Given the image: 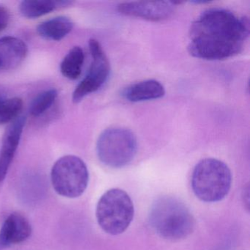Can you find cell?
<instances>
[{"instance_id": "6da1fadb", "label": "cell", "mask_w": 250, "mask_h": 250, "mask_svg": "<svg viewBox=\"0 0 250 250\" xmlns=\"http://www.w3.org/2000/svg\"><path fill=\"white\" fill-rule=\"evenodd\" d=\"M250 35L248 18L229 10L211 8L191 24L188 51L194 58L220 61L238 55Z\"/></svg>"}, {"instance_id": "7a4b0ae2", "label": "cell", "mask_w": 250, "mask_h": 250, "mask_svg": "<svg viewBox=\"0 0 250 250\" xmlns=\"http://www.w3.org/2000/svg\"><path fill=\"white\" fill-rule=\"evenodd\" d=\"M150 223L165 239L179 241L192 233L195 222L184 203L172 197L158 199L150 208Z\"/></svg>"}, {"instance_id": "3957f363", "label": "cell", "mask_w": 250, "mask_h": 250, "mask_svg": "<svg viewBox=\"0 0 250 250\" xmlns=\"http://www.w3.org/2000/svg\"><path fill=\"white\" fill-rule=\"evenodd\" d=\"M231 184L230 169L219 159H203L193 170L191 187L202 201L215 203L223 200L230 189Z\"/></svg>"}, {"instance_id": "277c9868", "label": "cell", "mask_w": 250, "mask_h": 250, "mask_svg": "<svg viewBox=\"0 0 250 250\" xmlns=\"http://www.w3.org/2000/svg\"><path fill=\"white\" fill-rule=\"evenodd\" d=\"M134 207L128 194L121 188H111L99 200L96 219L106 233L120 235L126 230L134 219Z\"/></svg>"}, {"instance_id": "5b68a950", "label": "cell", "mask_w": 250, "mask_h": 250, "mask_svg": "<svg viewBox=\"0 0 250 250\" xmlns=\"http://www.w3.org/2000/svg\"><path fill=\"white\" fill-rule=\"evenodd\" d=\"M96 151L104 165L112 168L123 167L128 165L137 154V137L127 128H107L98 139Z\"/></svg>"}, {"instance_id": "8992f818", "label": "cell", "mask_w": 250, "mask_h": 250, "mask_svg": "<svg viewBox=\"0 0 250 250\" xmlns=\"http://www.w3.org/2000/svg\"><path fill=\"white\" fill-rule=\"evenodd\" d=\"M51 181L54 189L59 195L68 198L80 197L88 185L87 165L78 156H62L52 167Z\"/></svg>"}, {"instance_id": "52a82bcc", "label": "cell", "mask_w": 250, "mask_h": 250, "mask_svg": "<svg viewBox=\"0 0 250 250\" xmlns=\"http://www.w3.org/2000/svg\"><path fill=\"white\" fill-rule=\"evenodd\" d=\"M89 49L92 57L91 65L87 75L73 93L74 103H79L86 96L99 90L107 81L110 74V64L100 43L96 39H90Z\"/></svg>"}, {"instance_id": "ba28073f", "label": "cell", "mask_w": 250, "mask_h": 250, "mask_svg": "<svg viewBox=\"0 0 250 250\" xmlns=\"http://www.w3.org/2000/svg\"><path fill=\"white\" fill-rule=\"evenodd\" d=\"M176 2L170 1L157 2H125L118 5L120 14L152 21H161L169 18L176 8Z\"/></svg>"}, {"instance_id": "9c48e42d", "label": "cell", "mask_w": 250, "mask_h": 250, "mask_svg": "<svg viewBox=\"0 0 250 250\" xmlns=\"http://www.w3.org/2000/svg\"><path fill=\"white\" fill-rule=\"evenodd\" d=\"M26 124V117L20 115L8 124L2 137L0 151V182H2L11 167L21 140Z\"/></svg>"}, {"instance_id": "30bf717a", "label": "cell", "mask_w": 250, "mask_h": 250, "mask_svg": "<svg viewBox=\"0 0 250 250\" xmlns=\"http://www.w3.org/2000/svg\"><path fill=\"white\" fill-rule=\"evenodd\" d=\"M32 234V226L28 219L19 212L11 213L0 229V250L21 244Z\"/></svg>"}, {"instance_id": "8fae6325", "label": "cell", "mask_w": 250, "mask_h": 250, "mask_svg": "<svg viewBox=\"0 0 250 250\" xmlns=\"http://www.w3.org/2000/svg\"><path fill=\"white\" fill-rule=\"evenodd\" d=\"M27 53V44L21 39L13 36L0 38V69H15L24 62Z\"/></svg>"}, {"instance_id": "7c38bea8", "label": "cell", "mask_w": 250, "mask_h": 250, "mask_svg": "<svg viewBox=\"0 0 250 250\" xmlns=\"http://www.w3.org/2000/svg\"><path fill=\"white\" fill-rule=\"evenodd\" d=\"M165 94L164 86L154 80H144L131 84L123 90L124 99L131 102H141L154 100L163 97Z\"/></svg>"}, {"instance_id": "4fadbf2b", "label": "cell", "mask_w": 250, "mask_h": 250, "mask_svg": "<svg viewBox=\"0 0 250 250\" xmlns=\"http://www.w3.org/2000/svg\"><path fill=\"white\" fill-rule=\"evenodd\" d=\"M72 4L68 0H24L20 4V11L25 18L37 19Z\"/></svg>"}, {"instance_id": "5bb4252c", "label": "cell", "mask_w": 250, "mask_h": 250, "mask_svg": "<svg viewBox=\"0 0 250 250\" xmlns=\"http://www.w3.org/2000/svg\"><path fill=\"white\" fill-rule=\"evenodd\" d=\"M74 28L72 20L66 17H58L43 21L36 30L46 40L60 42L66 37Z\"/></svg>"}, {"instance_id": "9a60e30c", "label": "cell", "mask_w": 250, "mask_h": 250, "mask_svg": "<svg viewBox=\"0 0 250 250\" xmlns=\"http://www.w3.org/2000/svg\"><path fill=\"white\" fill-rule=\"evenodd\" d=\"M84 62V51L80 46H74L61 62V74L68 80H77L81 76Z\"/></svg>"}, {"instance_id": "2e32d148", "label": "cell", "mask_w": 250, "mask_h": 250, "mask_svg": "<svg viewBox=\"0 0 250 250\" xmlns=\"http://www.w3.org/2000/svg\"><path fill=\"white\" fill-rule=\"evenodd\" d=\"M22 99L18 97L0 99V125L8 124L21 115Z\"/></svg>"}, {"instance_id": "e0dca14e", "label": "cell", "mask_w": 250, "mask_h": 250, "mask_svg": "<svg viewBox=\"0 0 250 250\" xmlns=\"http://www.w3.org/2000/svg\"><path fill=\"white\" fill-rule=\"evenodd\" d=\"M58 93L55 89H49L39 93L32 101L30 114L33 117H39L49 110L56 101Z\"/></svg>"}, {"instance_id": "ac0fdd59", "label": "cell", "mask_w": 250, "mask_h": 250, "mask_svg": "<svg viewBox=\"0 0 250 250\" xmlns=\"http://www.w3.org/2000/svg\"><path fill=\"white\" fill-rule=\"evenodd\" d=\"M11 15L9 11L2 5H0V32L3 31L10 23Z\"/></svg>"}]
</instances>
